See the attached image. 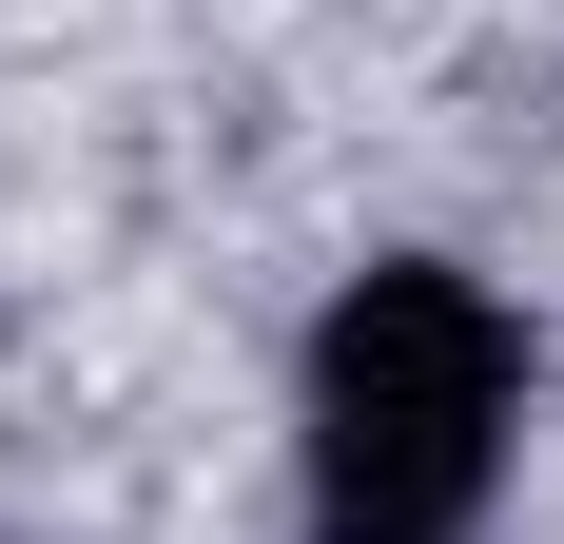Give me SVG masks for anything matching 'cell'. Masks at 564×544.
Instances as JSON below:
<instances>
[{"instance_id": "obj_1", "label": "cell", "mask_w": 564, "mask_h": 544, "mask_svg": "<svg viewBox=\"0 0 564 544\" xmlns=\"http://www.w3.org/2000/svg\"><path fill=\"white\" fill-rule=\"evenodd\" d=\"M525 447V330L487 272L448 253H370L312 312V370H292V505L312 544H467L507 505Z\"/></svg>"}]
</instances>
